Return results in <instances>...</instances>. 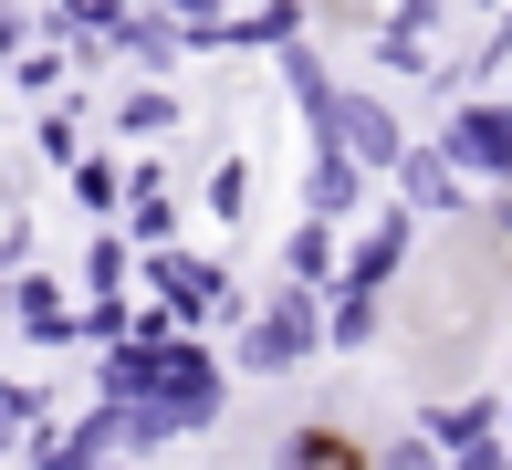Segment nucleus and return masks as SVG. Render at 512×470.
<instances>
[{
  "instance_id": "1",
  "label": "nucleus",
  "mask_w": 512,
  "mask_h": 470,
  "mask_svg": "<svg viewBox=\"0 0 512 470\" xmlns=\"http://www.w3.org/2000/svg\"><path fill=\"white\" fill-rule=\"evenodd\" d=\"M324 356V293L314 282H272L262 314H241V335H230V376H293Z\"/></svg>"
},
{
  "instance_id": "22",
  "label": "nucleus",
  "mask_w": 512,
  "mask_h": 470,
  "mask_svg": "<svg viewBox=\"0 0 512 470\" xmlns=\"http://www.w3.org/2000/svg\"><path fill=\"white\" fill-rule=\"evenodd\" d=\"M42 418H53V387H42V376H0V429L32 439Z\"/></svg>"
},
{
  "instance_id": "29",
  "label": "nucleus",
  "mask_w": 512,
  "mask_h": 470,
  "mask_svg": "<svg viewBox=\"0 0 512 470\" xmlns=\"http://www.w3.org/2000/svg\"><path fill=\"white\" fill-rule=\"evenodd\" d=\"M115 470H168V460H115Z\"/></svg>"
},
{
  "instance_id": "10",
  "label": "nucleus",
  "mask_w": 512,
  "mask_h": 470,
  "mask_svg": "<svg viewBox=\"0 0 512 470\" xmlns=\"http://www.w3.org/2000/svg\"><path fill=\"white\" fill-rule=\"evenodd\" d=\"M314 32V0H251V11H230V53H283V42Z\"/></svg>"
},
{
  "instance_id": "5",
  "label": "nucleus",
  "mask_w": 512,
  "mask_h": 470,
  "mask_svg": "<svg viewBox=\"0 0 512 470\" xmlns=\"http://www.w3.org/2000/svg\"><path fill=\"white\" fill-rule=\"evenodd\" d=\"M0 324H11L21 345H42V356H63V345H74V293H63L53 272H0Z\"/></svg>"
},
{
  "instance_id": "9",
  "label": "nucleus",
  "mask_w": 512,
  "mask_h": 470,
  "mask_svg": "<svg viewBox=\"0 0 512 470\" xmlns=\"http://www.w3.org/2000/svg\"><path fill=\"white\" fill-rule=\"evenodd\" d=\"M178 126H189V94H178V84H147V74H136L126 94H115V136H126V147H168Z\"/></svg>"
},
{
  "instance_id": "19",
  "label": "nucleus",
  "mask_w": 512,
  "mask_h": 470,
  "mask_svg": "<svg viewBox=\"0 0 512 470\" xmlns=\"http://www.w3.org/2000/svg\"><path fill=\"white\" fill-rule=\"evenodd\" d=\"M84 293H136V241H126L115 220L84 241Z\"/></svg>"
},
{
  "instance_id": "7",
  "label": "nucleus",
  "mask_w": 512,
  "mask_h": 470,
  "mask_svg": "<svg viewBox=\"0 0 512 470\" xmlns=\"http://www.w3.org/2000/svg\"><path fill=\"white\" fill-rule=\"evenodd\" d=\"M366 188H377V178H366L335 136H314V157H304V220H335V230H345V220L366 209Z\"/></svg>"
},
{
  "instance_id": "28",
  "label": "nucleus",
  "mask_w": 512,
  "mask_h": 470,
  "mask_svg": "<svg viewBox=\"0 0 512 470\" xmlns=\"http://www.w3.org/2000/svg\"><path fill=\"white\" fill-rule=\"evenodd\" d=\"M471 11H481V21H502V11H512V0H471Z\"/></svg>"
},
{
  "instance_id": "21",
  "label": "nucleus",
  "mask_w": 512,
  "mask_h": 470,
  "mask_svg": "<svg viewBox=\"0 0 512 470\" xmlns=\"http://www.w3.org/2000/svg\"><path fill=\"white\" fill-rule=\"evenodd\" d=\"M147 11H168L189 53H230V11H220V0H147Z\"/></svg>"
},
{
  "instance_id": "12",
  "label": "nucleus",
  "mask_w": 512,
  "mask_h": 470,
  "mask_svg": "<svg viewBox=\"0 0 512 470\" xmlns=\"http://www.w3.org/2000/svg\"><path fill=\"white\" fill-rule=\"evenodd\" d=\"M418 429H429L439 450H471V439L502 429V397H492V387H471V397H429V408H418Z\"/></svg>"
},
{
  "instance_id": "27",
  "label": "nucleus",
  "mask_w": 512,
  "mask_h": 470,
  "mask_svg": "<svg viewBox=\"0 0 512 470\" xmlns=\"http://www.w3.org/2000/svg\"><path fill=\"white\" fill-rule=\"evenodd\" d=\"M11 460H21V439H11V429H0V470H11Z\"/></svg>"
},
{
  "instance_id": "15",
  "label": "nucleus",
  "mask_w": 512,
  "mask_h": 470,
  "mask_svg": "<svg viewBox=\"0 0 512 470\" xmlns=\"http://www.w3.org/2000/svg\"><path fill=\"white\" fill-rule=\"evenodd\" d=\"M63 188H74V209H84V220H126V157H95V147H84L74 157V168H63Z\"/></svg>"
},
{
  "instance_id": "24",
  "label": "nucleus",
  "mask_w": 512,
  "mask_h": 470,
  "mask_svg": "<svg viewBox=\"0 0 512 470\" xmlns=\"http://www.w3.org/2000/svg\"><path fill=\"white\" fill-rule=\"evenodd\" d=\"M42 157H53V168H74V157H84V105H63V94L42 105Z\"/></svg>"
},
{
  "instance_id": "2",
  "label": "nucleus",
  "mask_w": 512,
  "mask_h": 470,
  "mask_svg": "<svg viewBox=\"0 0 512 470\" xmlns=\"http://www.w3.org/2000/svg\"><path fill=\"white\" fill-rule=\"evenodd\" d=\"M439 157H450L471 188H512V94H450Z\"/></svg>"
},
{
  "instance_id": "8",
  "label": "nucleus",
  "mask_w": 512,
  "mask_h": 470,
  "mask_svg": "<svg viewBox=\"0 0 512 470\" xmlns=\"http://www.w3.org/2000/svg\"><path fill=\"white\" fill-rule=\"evenodd\" d=\"M377 335H387V293L377 282H324V345H335V356H366Z\"/></svg>"
},
{
  "instance_id": "14",
  "label": "nucleus",
  "mask_w": 512,
  "mask_h": 470,
  "mask_svg": "<svg viewBox=\"0 0 512 470\" xmlns=\"http://www.w3.org/2000/svg\"><path fill=\"white\" fill-rule=\"evenodd\" d=\"M0 94H21V105H53V94H74V53H63V42H21V53L0 63Z\"/></svg>"
},
{
  "instance_id": "26",
  "label": "nucleus",
  "mask_w": 512,
  "mask_h": 470,
  "mask_svg": "<svg viewBox=\"0 0 512 470\" xmlns=\"http://www.w3.org/2000/svg\"><path fill=\"white\" fill-rule=\"evenodd\" d=\"M387 21H398V32H418V42H439V21H450V0H387Z\"/></svg>"
},
{
  "instance_id": "17",
  "label": "nucleus",
  "mask_w": 512,
  "mask_h": 470,
  "mask_svg": "<svg viewBox=\"0 0 512 470\" xmlns=\"http://www.w3.org/2000/svg\"><path fill=\"white\" fill-rule=\"evenodd\" d=\"M136 335V293H84L74 303V345L84 356H105V345H126Z\"/></svg>"
},
{
  "instance_id": "6",
  "label": "nucleus",
  "mask_w": 512,
  "mask_h": 470,
  "mask_svg": "<svg viewBox=\"0 0 512 470\" xmlns=\"http://www.w3.org/2000/svg\"><path fill=\"white\" fill-rule=\"evenodd\" d=\"M408 251H418V209L387 199L377 220H356V241H345V282H377V293H387V282L408 272Z\"/></svg>"
},
{
  "instance_id": "18",
  "label": "nucleus",
  "mask_w": 512,
  "mask_h": 470,
  "mask_svg": "<svg viewBox=\"0 0 512 470\" xmlns=\"http://www.w3.org/2000/svg\"><path fill=\"white\" fill-rule=\"evenodd\" d=\"M115 230H126L136 251H178V188H136V199H126V220H115Z\"/></svg>"
},
{
  "instance_id": "3",
  "label": "nucleus",
  "mask_w": 512,
  "mask_h": 470,
  "mask_svg": "<svg viewBox=\"0 0 512 470\" xmlns=\"http://www.w3.org/2000/svg\"><path fill=\"white\" fill-rule=\"evenodd\" d=\"M335 147L356 157L366 178H387V168H398V157H408V115L387 105L377 84H335Z\"/></svg>"
},
{
  "instance_id": "23",
  "label": "nucleus",
  "mask_w": 512,
  "mask_h": 470,
  "mask_svg": "<svg viewBox=\"0 0 512 470\" xmlns=\"http://www.w3.org/2000/svg\"><path fill=\"white\" fill-rule=\"evenodd\" d=\"M366 470H450V450H439L429 429H398V439H377V450H366Z\"/></svg>"
},
{
  "instance_id": "25",
  "label": "nucleus",
  "mask_w": 512,
  "mask_h": 470,
  "mask_svg": "<svg viewBox=\"0 0 512 470\" xmlns=\"http://www.w3.org/2000/svg\"><path fill=\"white\" fill-rule=\"evenodd\" d=\"M42 262V241H32V209L21 199H0V272H32Z\"/></svg>"
},
{
  "instance_id": "30",
  "label": "nucleus",
  "mask_w": 512,
  "mask_h": 470,
  "mask_svg": "<svg viewBox=\"0 0 512 470\" xmlns=\"http://www.w3.org/2000/svg\"><path fill=\"white\" fill-rule=\"evenodd\" d=\"M502 439H512V397H502Z\"/></svg>"
},
{
  "instance_id": "13",
  "label": "nucleus",
  "mask_w": 512,
  "mask_h": 470,
  "mask_svg": "<svg viewBox=\"0 0 512 470\" xmlns=\"http://www.w3.org/2000/svg\"><path fill=\"white\" fill-rule=\"evenodd\" d=\"M115 63H136L147 84H168L178 63H189V42H178V21H168V11H136L126 32H115Z\"/></svg>"
},
{
  "instance_id": "4",
  "label": "nucleus",
  "mask_w": 512,
  "mask_h": 470,
  "mask_svg": "<svg viewBox=\"0 0 512 470\" xmlns=\"http://www.w3.org/2000/svg\"><path fill=\"white\" fill-rule=\"evenodd\" d=\"M387 199L418 209V220H471V209H481V188L460 178L450 157H439V136H408V157L387 168Z\"/></svg>"
},
{
  "instance_id": "11",
  "label": "nucleus",
  "mask_w": 512,
  "mask_h": 470,
  "mask_svg": "<svg viewBox=\"0 0 512 470\" xmlns=\"http://www.w3.org/2000/svg\"><path fill=\"white\" fill-rule=\"evenodd\" d=\"M272 470H366V439H345V418H304V429H283Z\"/></svg>"
},
{
  "instance_id": "16",
  "label": "nucleus",
  "mask_w": 512,
  "mask_h": 470,
  "mask_svg": "<svg viewBox=\"0 0 512 470\" xmlns=\"http://www.w3.org/2000/svg\"><path fill=\"white\" fill-rule=\"evenodd\" d=\"M283 282H345V241H335V220H293V241H283Z\"/></svg>"
},
{
  "instance_id": "20",
  "label": "nucleus",
  "mask_w": 512,
  "mask_h": 470,
  "mask_svg": "<svg viewBox=\"0 0 512 470\" xmlns=\"http://www.w3.org/2000/svg\"><path fill=\"white\" fill-rule=\"evenodd\" d=\"M199 199H209V220H220V230H241V220H251V157H241V147L209 157V188H199Z\"/></svg>"
}]
</instances>
